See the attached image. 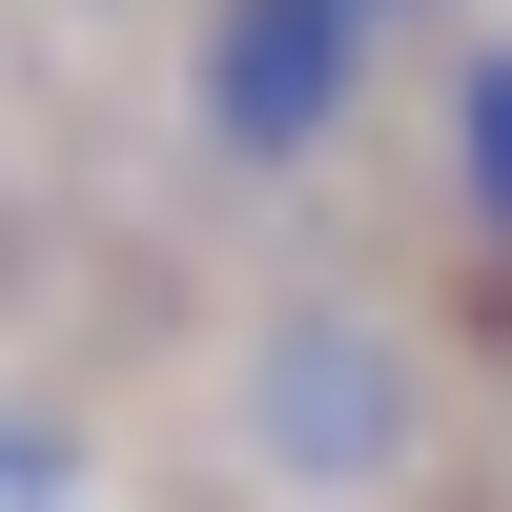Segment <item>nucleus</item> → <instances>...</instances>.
I'll return each mask as SVG.
<instances>
[{
    "mask_svg": "<svg viewBox=\"0 0 512 512\" xmlns=\"http://www.w3.org/2000/svg\"><path fill=\"white\" fill-rule=\"evenodd\" d=\"M226 451L287 512H410L431 492V349H410L369 287H287L226 349Z\"/></svg>",
    "mask_w": 512,
    "mask_h": 512,
    "instance_id": "nucleus-1",
    "label": "nucleus"
},
{
    "mask_svg": "<svg viewBox=\"0 0 512 512\" xmlns=\"http://www.w3.org/2000/svg\"><path fill=\"white\" fill-rule=\"evenodd\" d=\"M62 492H82V451H62V431H21V410H0V512H62Z\"/></svg>",
    "mask_w": 512,
    "mask_h": 512,
    "instance_id": "nucleus-4",
    "label": "nucleus"
},
{
    "mask_svg": "<svg viewBox=\"0 0 512 512\" xmlns=\"http://www.w3.org/2000/svg\"><path fill=\"white\" fill-rule=\"evenodd\" d=\"M451 226L512 246V41H451Z\"/></svg>",
    "mask_w": 512,
    "mask_h": 512,
    "instance_id": "nucleus-3",
    "label": "nucleus"
},
{
    "mask_svg": "<svg viewBox=\"0 0 512 512\" xmlns=\"http://www.w3.org/2000/svg\"><path fill=\"white\" fill-rule=\"evenodd\" d=\"M369 21H451V0H369Z\"/></svg>",
    "mask_w": 512,
    "mask_h": 512,
    "instance_id": "nucleus-5",
    "label": "nucleus"
},
{
    "mask_svg": "<svg viewBox=\"0 0 512 512\" xmlns=\"http://www.w3.org/2000/svg\"><path fill=\"white\" fill-rule=\"evenodd\" d=\"M82 21H103V0H82Z\"/></svg>",
    "mask_w": 512,
    "mask_h": 512,
    "instance_id": "nucleus-6",
    "label": "nucleus"
},
{
    "mask_svg": "<svg viewBox=\"0 0 512 512\" xmlns=\"http://www.w3.org/2000/svg\"><path fill=\"white\" fill-rule=\"evenodd\" d=\"M369 62H390L369 0H205L185 21V123H205V164L287 185V164H328L369 123Z\"/></svg>",
    "mask_w": 512,
    "mask_h": 512,
    "instance_id": "nucleus-2",
    "label": "nucleus"
}]
</instances>
